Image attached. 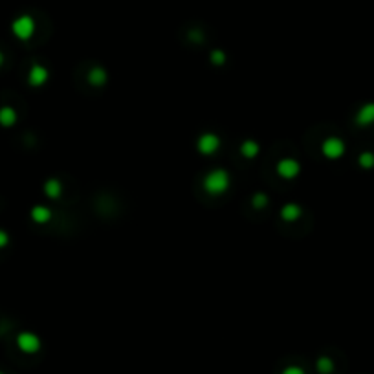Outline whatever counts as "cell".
Returning <instances> with one entry per match:
<instances>
[{"label": "cell", "mask_w": 374, "mask_h": 374, "mask_svg": "<svg viewBox=\"0 0 374 374\" xmlns=\"http://www.w3.org/2000/svg\"><path fill=\"white\" fill-rule=\"evenodd\" d=\"M229 182H231V178H229L228 171H224V169H213V171L207 173L206 178H204V189H206V193L217 197V195H222V193L228 191Z\"/></svg>", "instance_id": "1"}, {"label": "cell", "mask_w": 374, "mask_h": 374, "mask_svg": "<svg viewBox=\"0 0 374 374\" xmlns=\"http://www.w3.org/2000/svg\"><path fill=\"white\" fill-rule=\"evenodd\" d=\"M321 151H323V154H325L329 160H337V158H341V156L345 154L343 139H339V138H336V136L327 138V139L323 141Z\"/></svg>", "instance_id": "2"}, {"label": "cell", "mask_w": 374, "mask_h": 374, "mask_svg": "<svg viewBox=\"0 0 374 374\" xmlns=\"http://www.w3.org/2000/svg\"><path fill=\"white\" fill-rule=\"evenodd\" d=\"M197 147H198V153L206 154V156H211V154H215L217 151H218V147H220V138L211 134V132L202 134V136L198 138Z\"/></svg>", "instance_id": "3"}, {"label": "cell", "mask_w": 374, "mask_h": 374, "mask_svg": "<svg viewBox=\"0 0 374 374\" xmlns=\"http://www.w3.org/2000/svg\"><path fill=\"white\" fill-rule=\"evenodd\" d=\"M299 173H301V165H299V161L292 160V158H284V160L277 163V175L284 178V180H292Z\"/></svg>", "instance_id": "4"}, {"label": "cell", "mask_w": 374, "mask_h": 374, "mask_svg": "<svg viewBox=\"0 0 374 374\" xmlns=\"http://www.w3.org/2000/svg\"><path fill=\"white\" fill-rule=\"evenodd\" d=\"M13 30H15V33L20 39H28L31 37V33L35 30V24H33L30 17H20L15 22V26H13Z\"/></svg>", "instance_id": "5"}, {"label": "cell", "mask_w": 374, "mask_h": 374, "mask_svg": "<svg viewBox=\"0 0 374 374\" xmlns=\"http://www.w3.org/2000/svg\"><path fill=\"white\" fill-rule=\"evenodd\" d=\"M356 123L361 127L374 123V103H367L365 107L359 108L358 116H356Z\"/></svg>", "instance_id": "6"}, {"label": "cell", "mask_w": 374, "mask_h": 374, "mask_svg": "<svg viewBox=\"0 0 374 374\" xmlns=\"http://www.w3.org/2000/svg\"><path fill=\"white\" fill-rule=\"evenodd\" d=\"M46 79H48V70L44 66H33L31 68V74H30V83L33 86H40V84L46 83Z\"/></svg>", "instance_id": "7"}, {"label": "cell", "mask_w": 374, "mask_h": 374, "mask_svg": "<svg viewBox=\"0 0 374 374\" xmlns=\"http://www.w3.org/2000/svg\"><path fill=\"white\" fill-rule=\"evenodd\" d=\"M19 345H20V349L26 352H35L39 349V339L33 334H22V336L19 337Z\"/></svg>", "instance_id": "8"}, {"label": "cell", "mask_w": 374, "mask_h": 374, "mask_svg": "<svg viewBox=\"0 0 374 374\" xmlns=\"http://www.w3.org/2000/svg\"><path fill=\"white\" fill-rule=\"evenodd\" d=\"M281 217H283L286 222H294L297 220L301 217V207L297 204H286V206L281 209Z\"/></svg>", "instance_id": "9"}, {"label": "cell", "mask_w": 374, "mask_h": 374, "mask_svg": "<svg viewBox=\"0 0 374 374\" xmlns=\"http://www.w3.org/2000/svg\"><path fill=\"white\" fill-rule=\"evenodd\" d=\"M88 83L94 86H103L107 83V72L103 68H94L88 72Z\"/></svg>", "instance_id": "10"}, {"label": "cell", "mask_w": 374, "mask_h": 374, "mask_svg": "<svg viewBox=\"0 0 374 374\" xmlns=\"http://www.w3.org/2000/svg\"><path fill=\"white\" fill-rule=\"evenodd\" d=\"M260 151V147L257 141H253V139H248V141H244L242 145H240V153H242V156L244 158H250V160H253L257 154H259Z\"/></svg>", "instance_id": "11"}, {"label": "cell", "mask_w": 374, "mask_h": 374, "mask_svg": "<svg viewBox=\"0 0 374 374\" xmlns=\"http://www.w3.org/2000/svg\"><path fill=\"white\" fill-rule=\"evenodd\" d=\"M44 191L50 198H59V197H61V191H62L61 182H59V180H55V178L48 180L46 185H44Z\"/></svg>", "instance_id": "12"}, {"label": "cell", "mask_w": 374, "mask_h": 374, "mask_svg": "<svg viewBox=\"0 0 374 374\" xmlns=\"http://www.w3.org/2000/svg\"><path fill=\"white\" fill-rule=\"evenodd\" d=\"M31 217H33V220H35V222H40V224H44V222H48L50 218H52V211H50L48 207L39 206V207H35V209L31 211Z\"/></svg>", "instance_id": "13"}, {"label": "cell", "mask_w": 374, "mask_h": 374, "mask_svg": "<svg viewBox=\"0 0 374 374\" xmlns=\"http://www.w3.org/2000/svg\"><path fill=\"white\" fill-rule=\"evenodd\" d=\"M359 165L363 169L374 167V154L373 153H363L359 156Z\"/></svg>", "instance_id": "14"}, {"label": "cell", "mask_w": 374, "mask_h": 374, "mask_svg": "<svg viewBox=\"0 0 374 374\" xmlns=\"http://www.w3.org/2000/svg\"><path fill=\"white\" fill-rule=\"evenodd\" d=\"M253 207L255 209H262V207H266L268 206V197L264 195V193H257L255 197H253Z\"/></svg>", "instance_id": "15"}, {"label": "cell", "mask_w": 374, "mask_h": 374, "mask_svg": "<svg viewBox=\"0 0 374 374\" xmlns=\"http://www.w3.org/2000/svg\"><path fill=\"white\" fill-rule=\"evenodd\" d=\"M211 61H213L215 64H222V62L226 61V55L222 54L220 50H218V52H217V50H215L213 54H211Z\"/></svg>", "instance_id": "16"}, {"label": "cell", "mask_w": 374, "mask_h": 374, "mask_svg": "<svg viewBox=\"0 0 374 374\" xmlns=\"http://www.w3.org/2000/svg\"><path fill=\"white\" fill-rule=\"evenodd\" d=\"M13 119H15V114H13V110H9V108L2 110V121H4V123H13Z\"/></svg>", "instance_id": "17"}, {"label": "cell", "mask_w": 374, "mask_h": 374, "mask_svg": "<svg viewBox=\"0 0 374 374\" xmlns=\"http://www.w3.org/2000/svg\"><path fill=\"white\" fill-rule=\"evenodd\" d=\"M317 367H319L321 373H329L330 367H332V365H330V361H329L327 358H321V359H319V363H317Z\"/></svg>", "instance_id": "18"}, {"label": "cell", "mask_w": 374, "mask_h": 374, "mask_svg": "<svg viewBox=\"0 0 374 374\" xmlns=\"http://www.w3.org/2000/svg\"><path fill=\"white\" fill-rule=\"evenodd\" d=\"M284 374H303V371L297 369V367H290V369H286V371H284Z\"/></svg>", "instance_id": "19"}]
</instances>
